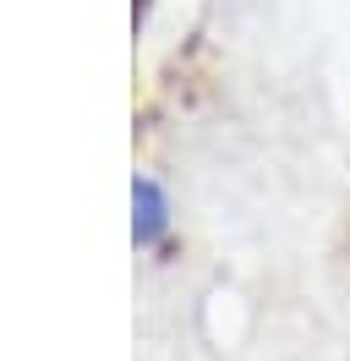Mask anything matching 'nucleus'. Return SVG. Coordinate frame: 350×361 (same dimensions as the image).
Here are the masks:
<instances>
[{
    "mask_svg": "<svg viewBox=\"0 0 350 361\" xmlns=\"http://www.w3.org/2000/svg\"><path fill=\"white\" fill-rule=\"evenodd\" d=\"M131 241L137 247H153L164 230H170V203H164V192H159V180H148V176H137L131 180Z\"/></svg>",
    "mask_w": 350,
    "mask_h": 361,
    "instance_id": "nucleus-1",
    "label": "nucleus"
}]
</instances>
